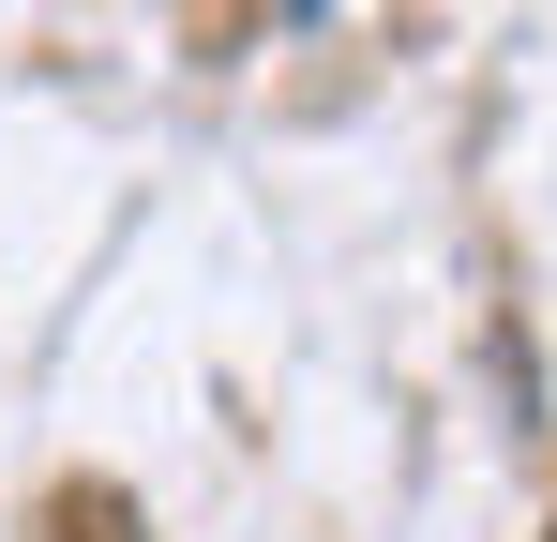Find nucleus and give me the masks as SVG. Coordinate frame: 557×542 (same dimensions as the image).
<instances>
[]
</instances>
